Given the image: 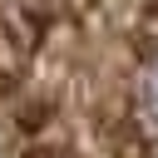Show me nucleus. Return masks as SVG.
<instances>
[{
	"label": "nucleus",
	"mask_w": 158,
	"mask_h": 158,
	"mask_svg": "<svg viewBox=\"0 0 158 158\" xmlns=\"http://www.w3.org/2000/svg\"><path fill=\"white\" fill-rule=\"evenodd\" d=\"M5 158H158V0H0Z\"/></svg>",
	"instance_id": "obj_1"
}]
</instances>
